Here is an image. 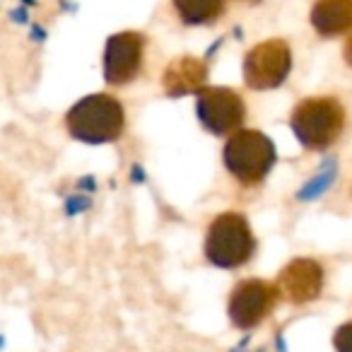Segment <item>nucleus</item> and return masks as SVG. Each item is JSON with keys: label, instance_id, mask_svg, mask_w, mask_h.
Masks as SVG:
<instances>
[{"label": "nucleus", "instance_id": "f257e3e1", "mask_svg": "<svg viewBox=\"0 0 352 352\" xmlns=\"http://www.w3.org/2000/svg\"><path fill=\"white\" fill-rule=\"evenodd\" d=\"M65 128L75 140L89 142V145L113 142L123 135L126 111H123V104L111 94H89L68 111Z\"/></svg>", "mask_w": 352, "mask_h": 352}, {"label": "nucleus", "instance_id": "f03ea898", "mask_svg": "<svg viewBox=\"0 0 352 352\" xmlns=\"http://www.w3.org/2000/svg\"><path fill=\"white\" fill-rule=\"evenodd\" d=\"M289 126L307 150H328L345 131V107L336 97L302 99L289 113Z\"/></svg>", "mask_w": 352, "mask_h": 352}, {"label": "nucleus", "instance_id": "7ed1b4c3", "mask_svg": "<svg viewBox=\"0 0 352 352\" xmlns=\"http://www.w3.org/2000/svg\"><path fill=\"white\" fill-rule=\"evenodd\" d=\"M278 152L265 133L241 128L225 145V166L241 186H258L273 171Z\"/></svg>", "mask_w": 352, "mask_h": 352}, {"label": "nucleus", "instance_id": "20e7f679", "mask_svg": "<svg viewBox=\"0 0 352 352\" xmlns=\"http://www.w3.org/2000/svg\"><path fill=\"white\" fill-rule=\"evenodd\" d=\"M256 254V236L241 212H222L208 227L206 258L225 270L241 268Z\"/></svg>", "mask_w": 352, "mask_h": 352}, {"label": "nucleus", "instance_id": "39448f33", "mask_svg": "<svg viewBox=\"0 0 352 352\" xmlns=\"http://www.w3.org/2000/svg\"><path fill=\"white\" fill-rule=\"evenodd\" d=\"M292 70V49L285 39H268L256 44L244 58V82L249 89H275Z\"/></svg>", "mask_w": 352, "mask_h": 352}, {"label": "nucleus", "instance_id": "423d86ee", "mask_svg": "<svg viewBox=\"0 0 352 352\" xmlns=\"http://www.w3.org/2000/svg\"><path fill=\"white\" fill-rule=\"evenodd\" d=\"M278 285L268 283L261 278H249L241 280L230 294V311L232 326L241 328V331H251V328L261 326L265 318L273 314V309L278 307Z\"/></svg>", "mask_w": 352, "mask_h": 352}, {"label": "nucleus", "instance_id": "0eeeda50", "mask_svg": "<svg viewBox=\"0 0 352 352\" xmlns=\"http://www.w3.org/2000/svg\"><path fill=\"white\" fill-rule=\"evenodd\" d=\"M198 121L212 135H234L246 118V104L236 89L206 87L196 99Z\"/></svg>", "mask_w": 352, "mask_h": 352}, {"label": "nucleus", "instance_id": "6e6552de", "mask_svg": "<svg viewBox=\"0 0 352 352\" xmlns=\"http://www.w3.org/2000/svg\"><path fill=\"white\" fill-rule=\"evenodd\" d=\"M145 36L140 32H121L109 36L104 49V80L111 87H123L142 73Z\"/></svg>", "mask_w": 352, "mask_h": 352}, {"label": "nucleus", "instance_id": "1a4fd4ad", "mask_svg": "<svg viewBox=\"0 0 352 352\" xmlns=\"http://www.w3.org/2000/svg\"><path fill=\"white\" fill-rule=\"evenodd\" d=\"M278 292L289 304H307L318 299L323 289V268L314 258H294L280 270Z\"/></svg>", "mask_w": 352, "mask_h": 352}, {"label": "nucleus", "instance_id": "9d476101", "mask_svg": "<svg viewBox=\"0 0 352 352\" xmlns=\"http://www.w3.org/2000/svg\"><path fill=\"white\" fill-rule=\"evenodd\" d=\"M208 82V65L206 60L196 56H182L174 58L164 70V92L169 97H186V94H201Z\"/></svg>", "mask_w": 352, "mask_h": 352}, {"label": "nucleus", "instance_id": "9b49d317", "mask_svg": "<svg viewBox=\"0 0 352 352\" xmlns=\"http://www.w3.org/2000/svg\"><path fill=\"white\" fill-rule=\"evenodd\" d=\"M309 20L326 39L347 34L352 30V0H316Z\"/></svg>", "mask_w": 352, "mask_h": 352}, {"label": "nucleus", "instance_id": "f8f14e48", "mask_svg": "<svg viewBox=\"0 0 352 352\" xmlns=\"http://www.w3.org/2000/svg\"><path fill=\"white\" fill-rule=\"evenodd\" d=\"M184 25H212L222 17L227 0H171Z\"/></svg>", "mask_w": 352, "mask_h": 352}, {"label": "nucleus", "instance_id": "ddd939ff", "mask_svg": "<svg viewBox=\"0 0 352 352\" xmlns=\"http://www.w3.org/2000/svg\"><path fill=\"white\" fill-rule=\"evenodd\" d=\"M333 345H336V352H352V321L338 328L333 336Z\"/></svg>", "mask_w": 352, "mask_h": 352}, {"label": "nucleus", "instance_id": "4468645a", "mask_svg": "<svg viewBox=\"0 0 352 352\" xmlns=\"http://www.w3.org/2000/svg\"><path fill=\"white\" fill-rule=\"evenodd\" d=\"M342 56H345V63L352 68V34L347 36V41H345V49H342Z\"/></svg>", "mask_w": 352, "mask_h": 352}, {"label": "nucleus", "instance_id": "2eb2a0df", "mask_svg": "<svg viewBox=\"0 0 352 352\" xmlns=\"http://www.w3.org/2000/svg\"><path fill=\"white\" fill-rule=\"evenodd\" d=\"M239 3H258V0H239Z\"/></svg>", "mask_w": 352, "mask_h": 352}]
</instances>
